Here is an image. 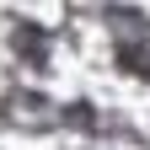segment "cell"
<instances>
[{
	"instance_id": "cell-1",
	"label": "cell",
	"mask_w": 150,
	"mask_h": 150,
	"mask_svg": "<svg viewBox=\"0 0 150 150\" xmlns=\"http://www.w3.org/2000/svg\"><path fill=\"white\" fill-rule=\"evenodd\" d=\"M118 64L129 75H139V81H150V38L145 43H118Z\"/></svg>"
}]
</instances>
